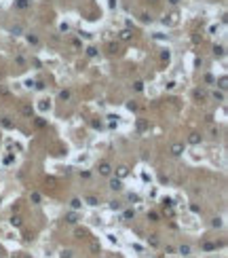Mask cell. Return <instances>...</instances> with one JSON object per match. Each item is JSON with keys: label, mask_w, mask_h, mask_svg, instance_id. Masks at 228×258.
<instances>
[{"label": "cell", "mask_w": 228, "mask_h": 258, "mask_svg": "<svg viewBox=\"0 0 228 258\" xmlns=\"http://www.w3.org/2000/svg\"><path fill=\"white\" fill-rule=\"evenodd\" d=\"M36 108L40 110V112H49V110H51V100H49V98H42V100H38Z\"/></svg>", "instance_id": "cell-1"}, {"label": "cell", "mask_w": 228, "mask_h": 258, "mask_svg": "<svg viewBox=\"0 0 228 258\" xmlns=\"http://www.w3.org/2000/svg\"><path fill=\"white\" fill-rule=\"evenodd\" d=\"M110 188L116 190V192H121V190H123V180H121V178H112V180H110Z\"/></svg>", "instance_id": "cell-2"}, {"label": "cell", "mask_w": 228, "mask_h": 258, "mask_svg": "<svg viewBox=\"0 0 228 258\" xmlns=\"http://www.w3.org/2000/svg\"><path fill=\"white\" fill-rule=\"evenodd\" d=\"M99 174H101V176H110V174H112L110 163H101V165H99Z\"/></svg>", "instance_id": "cell-3"}, {"label": "cell", "mask_w": 228, "mask_h": 258, "mask_svg": "<svg viewBox=\"0 0 228 258\" xmlns=\"http://www.w3.org/2000/svg\"><path fill=\"white\" fill-rule=\"evenodd\" d=\"M177 252H180V256H190L192 248H190V245H180V248H177Z\"/></svg>", "instance_id": "cell-4"}, {"label": "cell", "mask_w": 228, "mask_h": 258, "mask_svg": "<svg viewBox=\"0 0 228 258\" xmlns=\"http://www.w3.org/2000/svg\"><path fill=\"white\" fill-rule=\"evenodd\" d=\"M59 258H74V252L72 250H61L59 252Z\"/></svg>", "instance_id": "cell-5"}, {"label": "cell", "mask_w": 228, "mask_h": 258, "mask_svg": "<svg viewBox=\"0 0 228 258\" xmlns=\"http://www.w3.org/2000/svg\"><path fill=\"white\" fill-rule=\"evenodd\" d=\"M171 150H173V154H175V157H180V154L184 152V146H182V144H175Z\"/></svg>", "instance_id": "cell-6"}, {"label": "cell", "mask_w": 228, "mask_h": 258, "mask_svg": "<svg viewBox=\"0 0 228 258\" xmlns=\"http://www.w3.org/2000/svg\"><path fill=\"white\" fill-rule=\"evenodd\" d=\"M21 222H23V220H21L19 216H13V218H11V227H21Z\"/></svg>", "instance_id": "cell-7"}, {"label": "cell", "mask_w": 228, "mask_h": 258, "mask_svg": "<svg viewBox=\"0 0 228 258\" xmlns=\"http://www.w3.org/2000/svg\"><path fill=\"white\" fill-rule=\"evenodd\" d=\"M85 201H87V203H89V205H91V207H97V205H99V203H97V199H95V197H87V199H85Z\"/></svg>", "instance_id": "cell-8"}, {"label": "cell", "mask_w": 228, "mask_h": 258, "mask_svg": "<svg viewBox=\"0 0 228 258\" xmlns=\"http://www.w3.org/2000/svg\"><path fill=\"white\" fill-rule=\"evenodd\" d=\"M201 140H203V138H201L199 133H192V136H190V144H199Z\"/></svg>", "instance_id": "cell-9"}, {"label": "cell", "mask_w": 228, "mask_h": 258, "mask_svg": "<svg viewBox=\"0 0 228 258\" xmlns=\"http://www.w3.org/2000/svg\"><path fill=\"white\" fill-rule=\"evenodd\" d=\"M68 222L70 224H76V222H78V216H76V214H68Z\"/></svg>", "instance_id": "cell-10"}, {"label": "cell", "mask_w": 228, "mask_h": 258, "mask_svg": "<svg viewBox=\"0 0 228 258\" xmlns=\"http://www.w3.org/2000/svg\"><path fill=\"white\" fill-rule=\"evenodd\" d=\"M125 176H127V167L121 165V167H118V178H125Z\"/></svg>", "instance_id": "cell-11"}, {"label": "cell", "mask_w": 228, "mask_h": 258, "mask_svg": "<svg viewBox=\"0 0 228 258\" xmlns=\"http://www.w3.org/2000/svg\"><path fill=\"white\" fill-rule=\"evenodd\" d=\"M21 112H23L25 116H32V106H23V108H21Z\"/></svg>", "instance_id": "cell-12"}, {"label": "cell", "mask_w": 228, "mask_h": 258, "mask_svg": "<svg viewBox=\"0 0 228 258\" xmlns=\"http://www.w3.org/2000/svg\"><path fill=\"white\" fill-rule=\"evenodd\" d=\"M123 205H121V203H118V201H110V209H121Z\"/></svg>", "instance_id": "cell-13"}, {"label": "cell", "mask_w": 228, "mask_h": 258, "mask_svg": "<svg viewBox=\"0 0 228 258\" xmlns=\"http://www.w3.org/2000/svg\"><path fill=\"white\" fill-rule=\"evenodd\" d=\"M148 218L152 220V222H156V220H159V214H156V212H150V214H148Z\"/></svg>", "instance_id": "cell-14"}, {"label": "cell", "mask_w": 228, "mask_h": 258, "mask_svg": "<svg viewBox=\"0 0 228 258\" xmlns=\"http://www.w3.org/2000/svg\"><path fill=\"white\" fill-rule=\"evenodd\" d=\"M72 207H74V209L80 207V199H72Z\"/></svg>", "instance_id": "cell-15"}, {"label": "cell", "mask_w": 228, "mask_h": 258, "mask_svg": "<svg viewBox=\"0 0 228 258\" xmlns=\"http://www.w3.org/2000/svg\"><path fill=\"white\" fill-rule=\"evenodd\" d=\"M150 237H152V239H148V241H150L152 245H159V239H156V235H150Z\"/></svg>", "instance_id": "cell-16"}, {"label": "cell", "mask_w": 228, "mask_h": 258, "mask_svg": "<svg viewBox=\"0 0 228 258\" xmlns=\"http://www.w3.org/2000/svg\"><path fill=\"white\" fill-rule=\"evenodd\" d=\"M135 216V212H131V209H127V212H125V218H133Z\"/></svg>", "instance_id": "cell-17"}, {"label": "cell", "mask_w": 228, "mask_h": 258, "mask_svg": "<svg viewBox=\"0 0 228 258\" xmlns=\"http://www.w3.org/2000/svg\"><path fill=\"white\" fill-rule=\"evenodd\" d=\"M59 95H61V100H68V98H70V91H61Z\"/></svg>", "instance_id": "cell-18"}, {"label": "cell", "mask_w": 228, "mask_h": 258, "mask_svg": "<svg viewBox=\"0 0 228 258\" xmlns=\"http://www.w3.org/2000/svg\"><path fill=\"white\" fill-rule=\"evenodd\" d=\"M213 227H222V218H213Z\"/></svg>", "instance_id": "cell-19"}, {"label": "cell", "mask_w": 228, "mask_h": 258, "mask_svg": "<svg viewBox=\"0 0 228 258\" xmlns=\"http://www.w3.org/2000/svg\"><path fill=\"white\" fill-rule=\"evenodd\" d=\"M0 258H2V250H0Z\"/></svg>", "instance_id": "cell-20"}]
</instances>
